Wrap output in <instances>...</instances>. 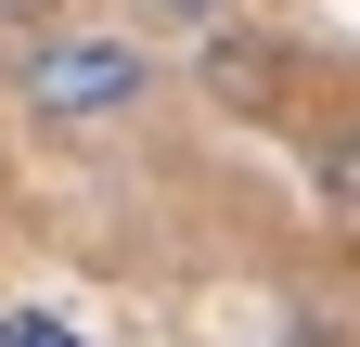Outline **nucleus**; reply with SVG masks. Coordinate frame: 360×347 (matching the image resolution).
Listing matches in <instances>:
<instances>
[{"label":"nucleus","instance_id":"nucleus-3","mask_svg":"<svg viewBox=\"0 0 360 347\" xmlns=\"http://www.w3.org/2000/svg\"><path fill=\"white\" fill-rule=\"evenodd\" d=\"M309 181H322V206H335V219H360V116H335L322 142H309Z\"/></svg>","mask_w":360,"mask_h":347},{"label":"nucleus","instance_id":"nucleus-4","mask_svg":"<svg viewBox=\"0 0 360 347\" xmlns=\"http://www.w3.org/2000/svg\"><path fill=\"white\" fill-rule=\"evenodd\" d=\"M0 347H90L65 309H0Z\"/></svg>","mask_w":360,"mask_h":347},{"label":"nucleus","instance_id":"nucleus-5","mask_svg":"<svg viewBox=\"0 0 360 347\" xmlns=\"http://www.w3.org/2000/svg\"><path fill=\"white\" fill-rule=\"evenodd\" d=\"M142 13H155V26H193V39H206V26H232V0H142Z\"/></svg>","mask_w":360,"mask_h":347},{"label":"nucleus","instance_id":"nucleus-1","mask_svg":"<svg viewBox=\"0 0 360 347\" xmlns=\"http://www.w3.org/2000/svg\"><path fill=\"white\" fill-rule=\"evenodd\" d=\"M13 103L39 129H129L155 103V52L129 26H39L13 52Z\"/></svg>","mask_w":360,"mask_h":347},{"label":"nucleus","instance_id":"nucleus-6","mask_svg":"<svg viewBox=\"0 0 360 347\" xmlns=\"http://www.w3.org/2000/svg\"><path fill=\"white\" fill-rule=\"evenodd\" d=\"M0 13H39V0H0Z\"/></svg>","mask_w":360,"mask_h":347},{"label":"nucleus","instance_id":"nucleus-2","mask_svg":"<svg viewBox=\"0 0 360 347\" xmlns=\"http://www.w3.org/2000/svg\"><path fill=\"white\" fill-rule=\"evenodd\" d=\"M206 91L219 103H283V52H257V39L206 26Z\"/></svg>","mask_w":360,"mask_h":347}]
</instances>
